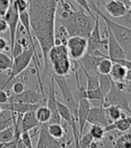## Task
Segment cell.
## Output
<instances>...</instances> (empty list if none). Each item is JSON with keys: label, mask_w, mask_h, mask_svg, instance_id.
<instances>
[{"label": "cell", "mask_w": 131, "mask_h": 148, "mask_svg": "<svg viewBox=\"0 0 131 148\" xmlns=\"http://www.w3.org/2000/svg\"><path fill=\"white\" fill-rule=\"evenodd\" d=\"M59 0H28V13L30 16L32 33L37 39L44 59L42 77L49 75L48 62L49 49L54 45L55 21Z\"/></svg>", "instance_id": "6da1fadb"}, {"label": "cell", "mask_w": 131, "mask_h": 148, "mask_svg": "<svg viewBox=\"0 0 131 148\" xmlns=\"http://www.w3.org/2000/svg\"><path fill=\"white\" fill-rule=\"evenodd\" d=\"M61 11L56 14V21L63 25L69 36L79 35L88 38L95 25V16L93 17L83 7L76 9L68 0H59Z\"/></svg>", "instance_id": "7a4b0ae2"}, {"label": "cell", "mask_w": 131, "mask_h": 148, "mask_svg": "<svg viewBox=\"0 0 131 148\" xmlns=\"http://www.w3.org/2000/svg\"><path fill=\"white\" fill-rule=\"evenodd\" d=\"M88 3L91 6L92 10H93L95 14L99 16L100 18H101L104 21L106 26H108L111 29V31L115 36L116 40L119 42L120 46L125 51L127 59L131 60V29L117 23L116 21H113L110 17L105 16L103 12L98 7V5L94 3L93 0H88Z\"/></svg>", "instance_id": "3957f363"}, {"label": "cell", "mask_w": 131, "mask_h": 148, "mask_svg": "<svg viewBox=\"0 0 131 148\" xmlns=\"http://www.w3.org/2000/svg\"><path fill=\"white\" fill-rule=\"evenodd\" d=\"M48 62L51 73L59 76H67L71 70V60L65 44H54L48 53Z\"/></svg>", "instance_id": "277c9868"}, {"label": "cell", "mask_w": 131, "mask_h": 148, "mask_svg": "<svg viewBox=\"0 0 131 148\" xmlns=\"http://www.w3.org/2000/svg\"><path fill=\"white\" fill-rule=\"evenodd\" d=\"M130 100H131L130 95L125 92V90L120 88L112 80L110 90H109V92L104 97L103 106L104 108L110 105L117 106L123 111H126L127 113L131 115V108L129 104Z\"/></svg>", "instance_id": "5b68a950"}, {"label": "cell", "mask_w": 131, "mask_h": 148, "mask_svg": "<svg viewBox=\"0 0 131 148\" xmlns=\"http://www.w3.org/2000/svg\"><path fill=\"white\" fill-rule=\"evenodd\" d=\"M32 59H34V51L31 46L27 49H24L21 54L14 58L12 68L10 69L9 73L7 74V78L1 90H4L12 80H14V79H16L21 73H23L30 65Z\"/></svg>", "instance_id": "8992f818"}, {"label": "cell", "mask_w": 131, "mask_h": 148, "mask_svg": "<svg viewBox=\"0 0 131 148\" xmlns=\"http://www.w3.org/2000/svg\"><path fill=\"white\" fill-rule=\"evenodd\" d=\"M88 40V46H87L86 53L93 54L97 56H101V49H108V38L104 39L101 36L100 28V16L96 14L95 25L91 32V34L87 38Z\"/></svg>", "instance_id": "52a82bcc"}, {"label": "cell", "mask_w": 131, "mask_h": 148, "mask_svg": "<svg viewBox=\"0 0 131 148\" xmlns=\"http://www.w3.org/2000/svg\"><path fill=\"white\" fill-rule=\"evenodd\" d=\"M53 78L55 79L56 84L59 86L61 95L63 97L65 104L68 106V108L70 109L72 115L74 116L77 119V108H78V103H76L74 95H73L72 90L68 83L67 79H66V76H59L52 74Z\"/></svg>", "instance_id": "ba28073f"}, {"label": "cell", "mask_w": 131, "mask_h": 148, "mask_svg": "<svg viewBox=\"0 0 131 148\" xmlns=\"http://www.w3.org/2000/svg\"><path fill=\"white\" fill-rule=\"evenodd\" d=\"M48 124L43 123L40 125L39 127V138L36 147H67L69 146L71 144V140L66 141L64 138L62 139H56L53 136H50L48 130Z\"/></svg>", "instance_id": "9c48e42d"}, {"label": "cell", "mask_w": 131, "mask_h": 148, "mask_svg": "<svg viewBox=\"0 0 131 148\" xmlns=\"http://www.w3.org/2000/svg\"><path fill=\"white\" fill-rule=\"evenodd\" d=\"M66 46L68 48L70 58L74 61H78L86 53L88 40L85 37L79 35L69 36Z\"/></svg>", "instance_id": "30bf717a"}, {"label": "cell", "mask_w": 131, "mask_h": 148, "mask_svg": "<svg viewBox=\"0 0 131 148\" xmlns=\"http://www.w3.org/2000/svg\"><path fill=\"white\" fill-rule=\"evenodd\" d=\"M19 11L17 10L16 4H14V0H11V5L8 11L6 12L5 16L1 17L5 20L8 25L9 29V34H10V49L14 47V44L16 40V33L18 29V24L20 22L19 19Z\"/></svg>", "instance_id": "8fae6325"}, {"label": "cell", "mask_w": 131, "mask_h": 148, "mask_svg": "<svg viewBox=\"0 0 131 148\" xmlns=\"http://www.w3.org/2000/svg\"><path fill=\"white\" fill-rule=\"evenodd\" d=\"M50 80L49 82V90H48V98L46 99L47 107L49 108L51 113V118L49 123H61V118L57 111V97H56V82L53 78L52 73L49 74Z\"/></svg>", "instance_id": "7c38bea8"}, {"label": "cell", "mask_w": 131, "mask_h": 148, "mask_svg": "<svg viewBox=\"0 0 131 148\" xmlns=\"http://www.w3.org/2000/svg\"><path fill=\"white\" fill-rule=\"evenodd\" d=\"M9 101L24 102L28 103V104H37V103L44 104V103H46V99L41 94V92L40 93L37 90L29 88L27 90H24L21 94H13L11 97H9Z\"/></svg>", "instance_id": "4fadbf2b"}, {"label": "cell", "mask_w": 131, "mask_h": 148, "mask_svg": "<svg viewBox=\"0 0 131 148\" xmlns=\"http://www.w3.org/2000/svg\"><path fill=\"white\" fill-rule=\"evenodd\" d=\"M92 108V103L89 99L85 98H80L78 100L77 108V123L79 130V138L84 134L85 124L87 123V117Z\"/></svg>", "instance_id": "5bb4252c"}, {"label": "cell", "mask_w": 131, "mask_h": 148, "mask_svg": "<svg viewBox=\"0 0 131 148\" xmlns=\"http://www.w3.org/2000/svg\"><path fill=\"white\" fill-rule=\"evenodd\" d=\"M107 28V38H108V51L109 58L111 60H118V59H127V55L125 51L120 46L119 42L116 40L115 36L113 35L111 29L108 26Z\"/></svg>", "instance_id": "9a60e30c"}, {"label": "cell", "mask_w": 131, "mask_h": 148, "mask_svg": "<svg viewBox=\"0 0 131 148\" xmlns=\"http://www.w3.org/2000/svg\"><path fill=\"white\" fill-rule=\"evenodd\" d=\"M87 123L91 125H99L103 127L110 125L111 122L107 116L105 108L103 105H100V107H92L87 117Z\"/></svg>", "instance_id": "2e32d148"}, {"label": "cell", "mask_w": 131, "mask_h": 148, "mask_svg": "<svg viewBox=\"0 0 131 148\" xmlns=\"http://www.w3.org/2000/svg\"><path fill=\"white\" fill-rule=\"evenodd\" d=\"M105 10L113 18H119L123 16L128 12V7L125 4H123L120 1L109 0L105 4Z\"/></svg>", "instance_id": "e0dca14e"}, {"label": "cell", "mask_w": 131, "mask_h": 148, "mask_svg": "<svg viewBox=\"0 0 131 148\" xmlns=\"http://www.w3.org/2000/svg\"><path fill=\"white\" fill-rule=\"evenodd\" d=\"M131 128V115L130 116H127L123 114L120 119L116 120L110 125H108L106 127H104L106 133L111 131H119V132H128Z\"/></svg>", "instance_id": "ac0fdd59"}, {"label": "cell", "mask_w": 131, "mask_h": 148, "mask_svg": "<svg viewBox=\"0 0 131 148\" xmlns=\"http://www.w3.org/2000/svg\"><path fill=\"white\" fill-rule=\"evenodd\" d=\"M103 56H97V55H93V54H89V53H85L80 60L77 61L78 64L80 66H82L83 68H84L88 72H96L97 73V65L99 62L101 60Z\"/></svg>", "instance_id": "d6986e66"}, {"label": "cell", "mask_w": 131, "mask_h": 148, "mask_svg": "<svg viewBox=\"0 0 131 148\" xmlns=\"http://www.w3.org/2000/svg\"><path fill=\"white\" fill-rule=\"evenodd\" d=\"M41 124L35 116V111H28L23 114L21 120V131H31L35 127H39Z\"/></svg>", "instance_id": "ffe728a7"}, {"label": "cell", "mask_w": 131, "mask_h": 148, "mask_svg": "<svg viewBox=\"0 0 131 148\" xmlns=\"http://www.w3.org/2000/svg\"><path fill=\"white\" fill-rule=\"evenodd\" d=\"M128 69L120 63L117 62H113L112 68L111 70V72L109 75L111 76V79L114 82H120V81L126 80V74H127Z\"/></svg>", "instance_id": "44dd1931"}, {"label": "cell", "mask_w": 131, "mask_h": 148, "mask_svg": "<svg viewBox=\"0 0 131 148\" xmlns=\"http://www.w3.org/2000/svg\"><path fill=\"white\" fill-rule=\"evenodd\" d=\"M35 116L40 124L49 123L50 121V118H51V113L47 106L41 105L35 110Z\"/></svg>", "instance_id": "7402d4cb"}, {"label": "cell", "mask_w": 131, "mask_h": 148, "mask_svg": "<svg viewBox=\"0 0 131 148\" xmlns=\"http://www.w3.org/2000/svg\"><path fill=\"white\" fill-rule=\"evenodd\" d=\"M79 67L81 68L83 71L84 76L86 78V90H95V88H100V82H99V77H98V73H96L95 75H91V74L87 71L84 68H83L82 66L79 65Z\"/></svg>", "instance_id": "603a6c76"}, {"label": "cell", "mask_w": 131, "mask_h": 148, "mask_svg": "<svg viewBox=\"0 0 131 148\" xmlns=\"http://www.w3.org/2000/svg\"><path fill=\"white\" fill-rule=\"evenodd\" d=\"M113 62L111 60L109 56L103 55L101 60L99 62L97 65V73L99 74H110L111 70L112 68Z\"/></svg>", "instance_id": "cb8c5ba5"}, {"label": "cell", "mask_w": 131, "mask_h": 148, "mask_svg": "<svg viewBox=\"0 0 131 148\" xmlns=\"http://www.w3.org/2000/svg\"><path fill=\"white\" fill-rule=\"evenodd\" d=\"M14 124V113L10 110H2L0 113V131L13 125Z\"/></svg>", "instance_id": "d4e9b609"}, {"label": "cell", "mask_w": 131, "mask_h": 148, "mask_svg": "<svg viewBox=\"0 0 131 148\" xmlns=\"http://www.w3.org/2000/svg\"><path fill=\"white\" fill-rule=\"evenodd\" d=\"M48 130L50 136L56 139H62L65 136V130L61 125V123H49Z\"/></svg>", "instance_id": "484cf974"}, {"label": "cell", "mask_w": 131, "mask_h": 148, "mask_svg": "<svg viewBox=\"0 0 131 148\" xmlns=\"http://www.w3.org/2000/svg\"><path fill=\"white\" fill-rule=\"evenodd\" d=\"M98 77H99V82H100V88L101 92H103V95L105 97V95L109 92V90H110V88L111 87L112 79L109 74L98 73Z\"/></svg>", "instance_id": "4316f807"}, {"label": "cell", "mask_w": 131, "mask_h": 148, "mask_svg": "<svg viewBox=\"0 0 131 148\" xmlns=\"http://www.w3.org/2000/svg\"><path fill=\"white\" fill-rule=\"evenodd\" d=\"M105 110H106L107 116L111 123L120 119L123 115L122 109H120L119 107L114 106V105H110V106L105 107Z\"/></svg>", "instance_id": "83f0119b"}, {"label": "cell", "mask_w": 131, "mask_h": 148, "mask_svg": "<svg viewBox=\"0 0 131 148\" xmlns=\"http://www.w3.org/2000/svg\"><path fill=\"white\" fill-rule=\"evenodd\" d=\"M89 133L92 135L93 139L95 141H101L103 140L105 136V129L103 127L99 125H92V127L89 130Z\"/></svg>", "instance_id": "f1b7e54d"}, {"label": "cell", "mask_w": 131, "mask_h": 148, "mask_svg": "<svg viewBox=\"0 0 131 148\" xmlns=\"http://www.w3.org/2000/svg\"><path fill=\"white\" fill-rule=\"evenodd\" d=\"M13 65V58L0 51V71H10Z\"/></svg>", "instance_id": "f546056e"}, {"label": "cell", "mask_w": 131, "mask_h": 148, "mask_svg": "<svg viewBox=\"0 0 131 148\" xmlns=\"http://www.w3.org/2000/svg\"><path fill=\"white\" fill-rule=\"evenodd\" d=\"M14 136V125L0 131V143H8L13 140Z\"/></svg>", "instance_id": "4dcf8cb0"}, {"label": "cell", "mask_w": 131, "mask_h": 148, "mask_svg": "<svg viewBox=\"0 0 131 148\" xmlns=\"http://www.w3.org/2000/svg\"><path fill=\"white\" fill-rule=\"evenodd\" d=\"M114 147H131V133L122 135L119 138L116 139L113 144Z\"/></svg>", "instance_id": "1f68e13d"}, {"label": "cell", "mask_w": 131, "mask_h": 148, "mask_svg": "<svg viewBox=\"0 0 131 148\" xmlns=\"http://www.w3.org/2000/svg\"><path fill=\"white\" fill-rule=\"evenodd\" d=\"M116 22L122 25H125L131 29V6L128 8V12L124 14L123 16L119 17V18H115Z\"/></svg>", "instance_id": "d6a6232c"}, {"label": "cell", "mask_w": 131, "mask_h": 148, "mask_svg": "<svg viewBox=\"0 0 131 148\" xmlns=\"http://www.w3.org/2000/svg\"><path fill=\"white\" fill-rule=\"evenodd\" d=\"M93 137L92 136V135L90 133H86L85 135H84L83 136H81L79 138V142H78V147H83V148H86L89 147L90 144L93 141Z\"/></svg>", "instance_id": "836d02e7"}, {"label": "cell", "mask_w": 131, "mask_h": 148, "mask_svg": "<svg viewBox=\"0 0 131 148\" xmlns=\"http://www.w3.org/2000/svg\"><path fill=\"white\" fill-rule=\"evenodd\" d=\"M32 136L30 134V131H24L21 133L20 139L23 142L25 147L27 148H32Z\"/></svg>", "instance_id": "e575fe53"}, {"label": "cell", "mask_w": 131, "mask_h": 148, "mask_svg": "<svg viewBox=\"0 0 131 148\" xmlns=\"http://www.w3.org/2000/svg\"><path fill=\"white\" fill-rule=\"evenodd\" d=\"M14 2L16 4V6L17 10L19 11V13L28 10V7H29L28 0H14Z\"/></svg>", "instance_id": "d590c367"}, {"label": "cell", "mask_w": 131, "mask_h": 148, "mask_svg": "<svg viewBox=\"0 0 131 148\" xmlns=\"http://www.w3.org/2000/svg\"><path fill=\"white\" fill-rule=\"evenodd\" d=\"M11 5V0H0V17L5 16Z\"/></svg>", "instance_id": "8d00e7d4"}, {"label": "cell", "mask_w": 131, "mask_h": 148, "mask_svg": "<svg viewBox=\"0 0 131 148\" xmlns=\"http://www.w3.org/2000/svg\"><path fill=\"white\" fill-rule=\"evenodd\" d=\"M75 1L79 5V6L83 7V8L91 16H93V17L95 16V14H93V13L92 11V8H91V6L88 3V0H75Z\"/></svg>", "instance_id": "74e56055"}, {"label": "cell", "mask_w": 131, "mask_h": 148, "mask_svg": "<svg viewBox=\"0 0 131 148\" xmlns=\"http://www.w3.org/2000/svg\"><path fill=\"white\" fill-rule=\"evenodd\" d=\"M24 50V48L21 45V43L18 42L17 41H16V42H14V47L11 50L12 58L14 59V58H16V56H18L19 54H21L22 53H23Z\"/></svg>", "instance_id": "f35d334b"}, {"label": "cell", "mask_w": 131, "mask_h": 148, "mask_svg": "<svg viewBox=\"0 0 131 148\" xmlns=\"http://www.w3.org/2000/svg\"><path fill=\"white\" fill-rule=\"evenodd\" d=\"M24 90H25L24 84L23 82H22V81H16V82H14V83L12 85V91H13V94H16V95L21 94Z\"/></svg>", "instance_id": "ab89813d"}, {"label": "cell", "mask_w": 131, "mask_h": 148, "mask_svg": "<svg viewBox=\"0 0 131 148\" xmlns=\"http://www.w3.org/2000/svg\"><path fill=\"white\" fill-rule=\"evenodd\" d=\"M9 101V96L5 90L0 88V104H5Z\"/></svg>", "instance_id": "60d3db41"}, {"label": "cell", "mask_w": 131, "mask_h": 148, "mask_svg": "<svg viewBox=\"0 0 131 148\" xmlns=\"http://www.w3.org/2000/svg\"><path fill=\"white\" fill-rule=\"evenodd\" d=\"M11 51L10 49V45L7 44V42L5 41V39L2 38L0 36V51Z\"/></svg>", "instance_id": "b9f144b4"}, {"label": "cell", "mask_w": 131, "mask_h": 148, "mask_svg": "<svg viewBox=\"0 0 131 148\" xmlns=\"http://www.w3.org/2000/svg\"><path fill=\"white\" fill-rule=\"evenodd\" d=\"M7 29H8V25H7V23L5 22V20L4 18L0 17V34H3V33L6 32Z\"/></svg>", "instance_id": "7bdbcfd3"}, {"label": "cell", "mask_w": 131, "mask_h": 148, "mask_svg": "<svg viewBox=\"0 0 131 148\" xmlns=\"http://www.w3.org/2000/svg\"><path fill=\"white\" fill-rule=\"evenodd\" d=\"M115 1H120L123 4H125L128 8L131 6V0H115Z\"/></svg>", "instance_id": "ee69618b"}, {"label": "cell", "mask_w": 131, "mask_h": 148, "mask_svg": "<svg viewBox=\"0 0 131 148\" xmlns=\"http://www.w3.org/2000/svg\"><path fill=\"white\" fill-rule=\"evenodd\" d=\"M125 79H126L127 81H128V82H131V71H130V70H128Z\"/></svg>", "instance_id": "f6af8a7d"}, {"label": "cell", "mask_w": 131, "mask_h": 148, "mask_svg": "<svg viewBox=\"0 0 131 148\" xmlns=\"http://www.w3.org/2000/svg\"><path fill=\"white\" fill-rule=\"evenodd\" d=\"M128 70L131 71V60L129 61V63H128Z\"/></svg>", "instance_id": "bcb514c9"}, {"label": "cell", "mask_w": 131, "mask_h": 148, "mask_svg": "<svg viewBox=\"0 0 131 148\" xmlns=\"http://www.w3.org/2000/svg\"><path fill=\"white\" fill-rule=\"evenodd\" d=\"M2 110H3V109H2V108H1V105H0V113L2 112Z\"/></svg>", "instance_id": "7dc6e473"}, {"label": "cell", "mask_w": 131, "mask_h": 148, "mask_svg": "<svg viewBox=\"0 0 131 148\" xmlns=\"http://www.w3.org/2000/svg\"></svg>", "instance_id": "c3c4849f"}]
</instances>
